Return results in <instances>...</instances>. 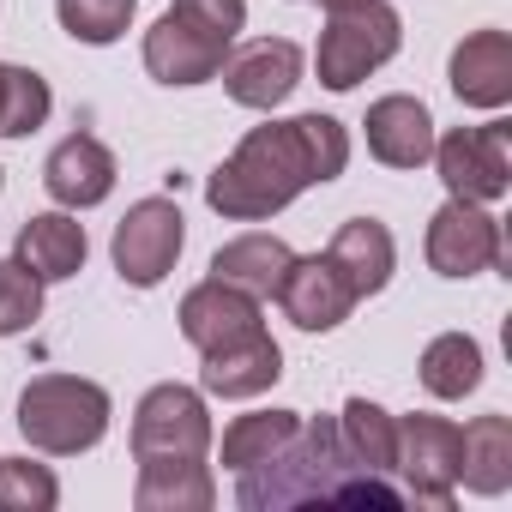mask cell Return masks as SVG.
<instances>
[{
  "instance_id": "cell-1",
  "label": "cell",
  "mask_w": 512,
  "mask_h": 512,
  "mask_svg": "<svg viewBox=\"0 0 512 512\" xmlns=\"http://www.w3.org/2000/svg\"><path fill=\"white\" fill-rule=\"evenodd\" d=\"M350 163V133L332 115H290L253 127L205 181V205L229 223L278 217L296 193L338 181Z\"/></svg>"
},
{
  "instance_id": "cell-2",
  "label": "cell",
  "mask_w": 512,
  "mask_h": 512,
  "mask_svg": "<svg viewBox=\"0 0 512 512\" xmlns=\"http://www.w3.org/2000/svg\"><path fill=\"white\" fill-rule=\"evenodd\" d=\"M344 470H350V458H344V440H338V416H302V428L266 464L241 470L235 500L253 506V512H266V506H302V500H332L344 488Z\"/></svg>"
},
{
  "instance_id": "cell-3",
  "label": "cell",
  "mask_w": 512,
  "mask_h": 512,
  "mask_svg": "<svg viewBox=\"0 0 512 512\" xmlns=\"http://www.w3.org/2000/svg\"><path fill=\"white\" fill-rule=\"evenodd\" d=\"M109 416H115L109 392L79 374H37L19 392V434L31 452H49V458L91 452L109 434Z\"/></svg>"
},
{
  "instance_id": "cell-4",
  "label": "cell",
  "mask_w": 512,
  "mask_h": 512,
  "mask_svg": "<svg viewBox=\"0 0 512 512\" xmlns=\"http://www.w3.org/2000/svg\"><path fill=\"white\" fill-rule=\"evenodd\" d=\"M398 49H404V19H398L392 0H332L320 49H314V67H320L326 91H356Z\"/></svg>"
},
{
  "instance_id": "cell-5",
  "label": "cell",
  "mask_w": 512,
  "mask_h": 512,
  "mask_svg": "<svg viewBox=\"0 0 512 512\" xmlns=\"http://www.w3.org/2000/svg\"><path fill=\"white\" fill-rule=\"evenodd\" d=\"M446 181L452 199H470V205H494L506 199L512 187V127L506 121H488V127H452L446 139H434V157H428Z\"/></svg>"
},
{
  "instance_id": "cell-6",
  "label": "cell",
  "mask_w": 512,
  "mask_h": 512,
  "mask_svg": "<svg viewBox=\"0 0 512 512\" xmlns=\"http://www.w3.org/2000/svg\"><path fill=\"white\" fill-rule=\"evenodd\" d=\"M211 452V410H205V392L181 386V380H163L139 398L133 410V464H151V458H205Z\"/></svg>"
},
{
  "instance_id": "cell-7",
  "label": "cell",
  "mask_w": 512,
  "mask_h": 512,
  "mask_svg": "<svg viewBox=\"0 0 512 512\" xmlns=\"http://www.w3.org/2000/svg\"><path fill=\"white\" fill-rule=\"evenodd\" d=\"M181 247H187V217H181L175 199H139V205H127V217L115 223V241H109L115 272L133 290H157L175 272Z\"/></svg>"
},
{
  "instance_id": "cell-8",
  "label": "cell",
  "mask_w": 512,
  "mask_h": 512,
  "mask_svg": "<svg viewBox=\"0 0 512 512\" xmlns=\"http://www.w3.org/2000/svg\"><path fill=\"white\" fill-rule=\"evenodd\" d=\"M404 476V494L434 506V512H452L458 500V422L446 416H398V464Z\"/></svg>"
},
{
  "instance_id": "cell-9",
  "label": "cell",
  "mask_w": 512,
  "mask_h": 512,
  "mask_svg": "<svg viewBox=\"0 0 512 512\" xmlns=\"http://www.w3.org/2000/svg\"><path fill=\"white\" fill-rule=\"evenodd\" d=\"M428 266L440 278H476L500 260V223L488 217V205H470V199H446L434 217H428Z\"/></svg>"
},
{
  "instance_id": "cell-10",
  "label": "cell",
  "mask_w": 512,
  "mask_h": 512,
  "mask_svg": "<svg viewBox=\"0 0 512 512\" xmlns=\"http://www.w3.org/2000/svg\"><path fill=\"white\" fill-rule=\"evenodd\" d=\"M217 79H223L229 103H241V109H278L302 85V43H290V37H253L235 55H223Z\"/></svg>"
},
{
  "instance_id": "cell-11",
  "label": "cell",
  "mask_w": 512,
  "mask_h": 512,
  "mask_svg": "<svg viewBox=\"0 0 512 512\" xmlns=\"http://www.w3.org/2000/svg\"><path fill=\"white\" fill-rule=\"evenodd\" d=\"M223 55H229V43H223L217 31L181 19L175 7L145 31V73H151L157 85H181V91H187V85H205V79H217Z\"/></svg>"
},
{
  "instance_id": "cell-12",
  "label": "cell",
  "mask_w": 512,
  "mask_h": 512,
  "mask_svg": "<svg viewBox=\"0 0 512 512\" xmlns=\"http://www.w3.org/2000/svg\"><path fill=\"white\" fill-rule=\"evenodd\" d=\"M43 187L61 211H91L115 193V151L97 133H67L43 163Z\"/></svg>"
},
{
  "instance_id": "cell-13",
  "label": "cell",
  "mask_w": 512,
  "mask_h": 512,
  "mask_svg": "<svg viewBox=\"0 0 512 512\" xmlns=\"http://www.w3.org/2000/svg\"><path fill=\"white\" fill-rule=\"evenodd\" d=\"M181 338L205 356V350H217V344H235V338H247V332H260L266 326V314H260V302H253L247 290H235V284H223V278H205V284H193L187 296H181Z\"/></svg>"
},
{
  "instance_id": "cell-14",
  "label": "cell",
  "mask_w": 512,
  "mask_h": 512,
  "mask_svg": "<svg viewBox=\"0 0 512 512\" xmlns=\"http://www.w3.org/2000/svg\"><path fill=\"white\" fill-rule=\"evenodd\" d=\"M278 302H284V314H290L302 332H338V326L350 320V308H356L344 272L326 260V253L290 260V272H284V284H278Z\"/></svg>"
},
{
  "instance_id": "cell-15",
  "label": "cell",
  "mask_w": 512,
  "mask_h": 512,
  "mask_svg": "<svg viewBox=\"0 0 512 512\" xmlns=\"http://www.w3.org/2000/svg\"><path fill=\"white\" fill-rule=\"evenodd\" d=\"M284 380V350L272 344V332H247L235 344H217L205 350V368H199V386L211 398H260Z\"/></svg>"
},
{
  "instance_id": "cell-16",
  "label": "cell",
  "mask_w": 512,
  "mask_h": 512,
  "mask_svg": "<svg viewBox=\"0 0 512 512\" xmlns=\"http://www.w3.org/2000/svg\"><path fill=\"white\" fill-rule=\"evenodd\" d=\"M452 97L464 109H506L512 103V37L506 31H470L452 49Z\"/></svg>"
},
{
  "instance_id": "cell-17",
  "label": "cell",
  "mask_w": 512,
  "mask_h": 512,
  "mask_svg": "<svg viewBox=\"0 0 512 512\" xmlns=\"http://www.w3.org/2000/svg\"><path fill=\"white\" fill-rule=\"evenodd\" d=\"M368 151L386 163V169H422L428 157H434V115H428V103L422 97H404V91H392V97H380V103H368Z\"/></svg>"
},
{
  "instance_id": "cell-18",
  "label": "cell",
  "mask_w": 512,
  "mask_h": 512,
  "mask_svg": "<svg viewBox=\"0 0 512 512\" xmlns=\"http://www.w3.org/2000/svg\"><path fill=\"white\" fill-rule=\"evenodd\" d=\"M326 260L344 272L350 296L362 302V296H380L392 284V272H398V241H392V229L380 217H350V223H338Z\"/></svg>"
},
{
  "instance_id": "cell-19",
  "label": "cell",
  "mask_w": 512,
  "mask_h": 512,
  "mask_svg": "<svg viewBox=\"0 0 512 512\" xmlns=\"http://www.w3.org/2000/svg\"><path fill=\"white\" fill-rule=\"evenodd\" d=\"M290 260H296V247H290L284 235H272V229H247V235H235V241H223V247L211 253V278L247 290L253 302H266V296H278Z\"/></svg>"
},
{
  "instance_id": "cell-20",
  "label": "cell",
  "mask_w": 512,
  "mask_h": 512,
  "mask_svg": "<svg viewBox=\"0 0 512 512\" xmlns=\"http://www.w3.org/2000/svg\"><path fill=\"white\" fill-rule=\"evenodd\" d=\"M85 253H91V241H85V223L73 211H37L19 229L13 260H25L43 284H61V278H79Z\"/></svg>"
},
{
  "instance_id": "cell-21",
  "label": "cell",
  "mask_w": 512,
  "mask_h": 512,
  "mask_svg": "<svg viewBox=\"0 0 512 512\" xmlns=\"http://www.w3.org/2000/svg\"><path fill=\"white\" fill-rule=\"evenodd\" d=\"M133 506L139 512H211L217 482H211L205 458H151V464H139Z\"/></svg>"
},
{
  "instance_id": "cell-22",
  "label": "cell",
  "mask_w": 512,
  "mask_h": 512,
  "mask_svg": "<svg viewBox=\"0 0 512 512\" xmlns=\"http://www.w3.org/2000/svg\"><path fill=\"white\" fill-rule=\"evenodd\" d=\"M458 482L470 494L512 488V422L506 416H476L470 428H458Z\"/></svg>"
},
{
  "instance_id": "cell-23",
  "label": "cell",
  "mask_w": 512,
  "mask_h": 512,
  "mask_svg": "<svg viewBox=\"0 0 512 512\" xmlns=\"http://www.w3.org/2000/svg\"><path fill=\"white\" fill-rule=\"evenodd\" d=\"M338 440H344L350 470L392 476V464H398V416L392 410H380L374 398H350L338 416Z\"/></svg>"
},
{
  "instance_id": "cell-24",
  "label": "cell",
  "mask_w": 512,
  "mask_h": 512,
  "mask_svg": "<svg viewBox=\"0 0 512 512\" xmlns=\"http://www.w3.org/2000/svg\"><path fill=\"white\" fill-rule=\"evenodd\" d=\"M416 380L428 398H470L482 386V344L464 338V332H440L428 338L422 362H416Z\"/></svg>"
},
{
  "instance_id": "cell-25",
  "label": "cell",
  "mask_w": 512,
  "mask_h": 512,
  "mask_svg": "<svg viewBox=\"0 0 512 512\" xmlns=\"http://www.w3.org/2000/svg\"><path fill=\"white\" fill-rule=\"evenodd\" d=\"M302 428V410H253V416H235L229 428H223V446H217V458H223V470H253V464H266L290 434Z\"/></svg>"
},
{
  "instance_id": "cell-26",
  "label": "cell",
  "mask_w": 512,
  "mask_h": 512,
  "mask_svg": "<svg viewBox=\"0 0 512 512\" xmlns=\"http://www.w3.org/2000/svg\"><path fill=\"white\" fill-rule=\"evenodd\" d=\"M55 109V91L43 73L0 61V139H31Z\"/></svg>"
},
{
  "instance_id": "cell-27",
  "label": "cell",
  "mask_w": 512,
  "mask_h": 512,
  "mask_svg": "<svg viewBox=\"0 0 512 512\" xmlns=\"http://www.w3.org/2000/svg\"><path fill=\"white\" fill-rule=\"evenodd\" d=\"M139 13V0H55V19L73 43H91V49H109L127 37Z\"/></svg>"
},
{
  "instance_id": "cell-28",
  "label": "cell",
  "mask_w": 512,
  "mask_h": 512,
  "mask_svg": "<svg viewBox=\"0 0 512 512\" xmlns=\"http://www.w3.org/2000/svg\"><path fill=\"white\" fill-rule=\"evenodd\" d=\"M55 500H61V482L49 464H37L31 452L0 458V512H55Z\"/></svg>"
},
{
  "instance_id": "cell-29",
  "label": "cell",
  "mask_w": 512,
  "mask_h": 512,
  "mask_svg": "<svg viewBox=\"0 0 512 512\" xmlns=\"http://www.w3.org/2000/svg\"><path fill=\"white\" fill-rule=\"evenodd\" d=\"M43 320V278L25 260H0V338H19Z\"/></svg>"
},
{
  "instance_id": "cell-30",
  "label": "cell",
  "mask_w": 512,
  "mask_h": 512,
  "mask_svg": "<svg viewBox=\"0 0 512 512\" xmlns=\"http://www.w3.org/2000/svg\"><path fill=\"white\" fill-rule=\"evenodd\" d=\"M175 13L205 25V31H217L223 43H235L241 25H247V0H175Z\"/></svg>"
},
{
  "instance_id": "cell-31",
  "label": "cell",
  "mask_w": 512,
  "mask_h": 512,
  "mask_svg": "<svg viewBox=\"0 0 512 512\" xmlns=\"http://www.w3.org/2000/svg\"><path fill=\"white\" fill-rule=\"evenodd\" d=\"M314 7H332V0H314Z\"/></svg>"
}]
</instances>
